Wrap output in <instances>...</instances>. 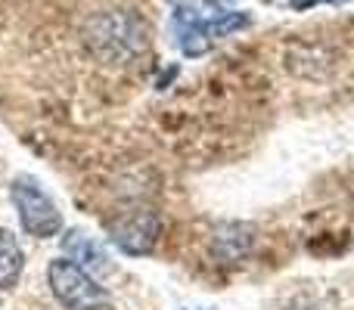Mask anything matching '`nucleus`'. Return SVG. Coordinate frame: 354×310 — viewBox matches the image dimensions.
<instances>
[{
    "label": "nucleus",
    "instance_id": "obj_1",
    "mask_svg": "<svg viewBox=\"0 0 354 310\" xmlns=\"http://www.w3.org/2000/svg\"><path fill=\"white\" fill-rule=\"evenodd\" d=\"M249 16L230 12L218 0H183L174 12L177 43L187 56H202L212 50L218 37H227L230 31L245 28Z\"/></svg>",
    "mask_w": 354,
    "mask_h": 310
},
{
    "label": "nucleus",
    "instance_id": "obj_2",
    "mask_svg": "<svg viewBox=\"0 0 354 310\" xmlns=\"http://www.w3.org/2000/svg\"><path fill=\"white\" fill-rule=\"evenodd\" d=\"M50 289L68 310H109V295L75 261H53L47 270Z\"/></svg>",
    "mask_w": 354,
    "mask_h": 310
},
{
    "label": "nucleus",
    "instance_id": "obj_3",
    "mask_svg": "<svg viewBox=\"0 0 354 310\" xmlns=\"http://www.w3.org/2000/svg\"><path fill=\"white\" fill-rule=\"evenodd\" d=\"M12 205H16L25 233H31V236H37V239H50L59 233V226H62L59 208L53 205V199H50L35 180L12 183Z\"/></svg>",
    "mask_w": 354,
    "mask_h": 310
},
{
    "label": "nucleus",
    "instance_id": "obj_4",
    "mask_svg": "<svg viewBox=\"0 0 354 310\" xmlns=\"http://www.w3.org/2000/svg\"><path fill=\"white\" fill-rule=\"evenodd\" d=\"M159 230L162 224L153 211H131L109 226L112 242L128 255H149L153 245L159 242Z\"/></svg>",
    "mask_w": 354,
    "mask_h": 310
},
{
    "label": "nucleus",
    "instance_id": "obj_5",
    "mask_svg": "<svg viewBox=\"0 0 354 310\" xmlns=\"http://www.w3.org/2000/svg\"><path fill=\"white\" fill-rule=\"evenodd\" d=\"M66 255L72 258L75 264H81L87 273H106V270H109L103 249H100V245H93L87 236H81L78 230L66 236Z\"/></svg>",
    "mask_w": 354,
    "mask_h": 310
},
{
    "label": "nucleus",
    "instance_id": "obj_6",
    "mask_svg": "<svg viewBox=\"0 0 354 310\" xmlns=\"http://www.w3.org/2000/svg\"><path fill=\"white\" fill-rule=\"evenodd\" d=\"M22 249L10 230H0V289H12L22 276Z\"/></svg>",
    "mask_w": 354,
    "mask_h": 310
},
{
    "label": "nucleus",
    "instance_id": "obj_7",
    "mask_svg": "<svg viewBox=\"0 0 354 310\" xmlns=\"http://www.w3.org/2000/svg\"><path fill=\"white\" fill-rule=\"evenodd\" d=\"M317 3H351V0H289V6L292 10H299V12H305V10H311V6H317Z\"/></svg>",
    "mask_w": 354,
    "mask_h": 310
}]
</instances>
